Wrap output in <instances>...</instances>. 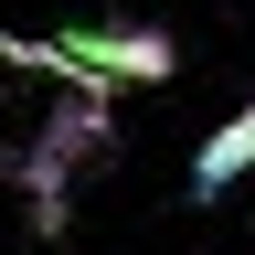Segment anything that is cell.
Instances as JSON below:
<instances>
[{
    "label": "cell",
    "mask_w": 255,
    "mask_h": 255,
    "mask_svg": "<svg viewBox=\"0 0 255 255\" xmlns=\"http://www.w3.org/2000/svg\"><path fill=\"white\" fill-rule=\"evenodd\" d=\"M107 149H117V107H107V96H64V107L32 117V138L11 149V191H21L32 234H64V223H75V181Z\"/></svg>",
    "instance_id": "7a4b0ae2"
},
{
    "label": "cell",
    "mask_w": 255,
    "mask_h": 255,
    "mask_svg": "<svg viewBox=\"0 0 255 255\" xmlns=\"http://www.w3.org/2000/svg\"><path fill=\"white\" fill-rule=\"evenodd\" d=\"M245 170H255V107H234V117H223L202 149H191V202H223Z\"/></svg>",
    "instance_id": "3957f363"
},
{
    "label": "cell",
    "mask_w": 255,
    "mask_h": 255,
    "mask_svg": "<svg viewBox=\"0 0 255 255\" xmlns=\"http://www.w3.org/2000/svg\"><path fill=\"white\" fill-rule=\"evenodd\" d=\"M0 64L53 75L64 96H117V85H170L181 43L159 21H85V32H0Z\"/></svg>",
    "instance_id": "6da1fadb"
}]
</instances>
